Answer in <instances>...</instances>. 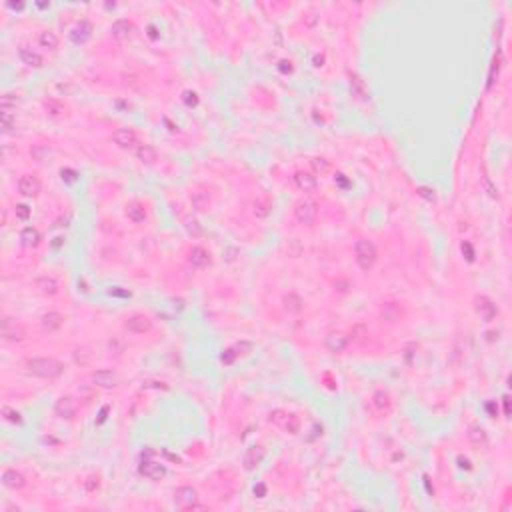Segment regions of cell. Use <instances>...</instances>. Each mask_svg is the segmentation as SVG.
<instances>
[{
    "instance_id": "obj_19",
    "label": "cell",
    "mask_w": 512,
    "mask_h": 512,
    "mask_svg": "<svg viewBox=\"0 0 512 512\" xmlns=\"http://www.w3.org/2000/svg\"><path fill=\"white\" fill-rule=\"evenodd\" d=\"M92 382L96 386H102V388H112V386H116L118 376L112 370H94L92 372Z\"/></svg>"
},
{
    "instance_id": "obj_10",
    "label": "cell",
    "mask_w": 512,
    "mask_h": 512,
    "mask_svg": "<svg viewBox=\"0 0 512 512\" xmlns=\"http://www.w3.org/2000/svg\"><path fill=\"white\" fill-rule=\"evenodd\" d=\"M18 192H20L22 196H28V198L38 196V192H40V180H38L36 176H32V174L20 176V180H18Z\"/></svg>"
},
{
    "instance_id": "obj_6",
    "label": "cell",
    "mask_w": 512,
    "mask_h": 512,
    "mask_svg": "<svg viewBox=\"0 0 512 512\" xmlns=\"http://www.w3.org/2000/svg\"><path fill=\"white\" fill-rule=\"evenodd\" d=\"M474 308H476L478 316H480L484 322H492V320L496 318V314H498L496 304H494L488 296H476V300H474Z\"/></svg>"
},
{
    "instance_id": "obj_7",
    "label": "cell",
    "mask_w": 512,
    "mask_h": 512,
    "mask_svg": "<svg viewBox=\"0 0 512 512\" xmlns=\"http://www.w3.org/2000/svg\"><path fill=\"white\" fill-rule=\"evenodd\" d=\"M124 328L128 332H132V334H144V332H148L152 328V320L148 316H144V314H132V316L126 318Z\"/></svg>"
},
{
    "instance_id": "obj_41",
    "label": "cell",
    "mask_w": 512,
    "mask_h": 512,
    "mask_svg": "<svg viewBox=\"0 0 512 512\" xmlns=\"http://www.w3.org/2000/svg\"><path fill=\"white\" fill-rule=\"evenodd\" d=\"M18 104V98L14 94H2V100H0V108H16Z\"/></svg>"
},
{
    "instance_id": "obj_12",
    "label": "cell",
    "mask_w": 512,
    "mask_h": 512,
    "mask_svg": "<svg viewBox=\"0 0 512 512\" xmlns=\"http://www.w3.org/2000/svg\"><path fill=\"white\" fill-rule=\"evenodd\" d=\"M0 334H2V338L4 340H22L24 336H26V332H24V328L20 326V324H16L12 318H4L2 320V330H0Z\"/></svg>"
},
{
    "instance_id": "obj_55",
    "label": "cell",
    "mask_w": 512,
    "mask_h": 512,
    "mask_svg": "<svg viewBox=\"0 0 512 512\" xmlns=\"http://www.w3.org/2000/svg\"><path fill=\"white\" fill-rule=\"evenodd\" d=\"M486 410H488V412H490V414H492V416H494V414H496V412H498V408H496V406H494V402H488V404H486Z\"/></svg>"
},
{
    "instance_id": "obj_58",
    "label": "cell",
    "mask_w": 512,
    "mask_h": 512,
    "mask_svg": "<svg viewBox=\"0 0 512 512\" xmlns=\"http://www.w3.org/2000/svg\"><path fill=\"white\" fill-rule=\"evenodd\" d=\"M324 62V56H314V66H322Z\"/></svg>"
},
{
    "instance_id": "obj_54",
    "label": "cell",
    "mask_w": 512,
    "mask_h": 512,
    "mask_svg": "<svg viewBox=\"0 0 512 512\" xmlns=\"http://www.w3.org/2000/svg\"><path fill=\"white\" fill-rule=\"evenodd\" d=\"M280 70H282V72H290V70H292V66H290V62H286V60H282V62H280Z\"/></svg>"
},
{
    "instance_id": "obj_44",
    "label": "cell",
    "mask_w": 512,
    "mask_h": 512,
    "mask_svg": "<svg viewBox=\"0 0 512 512\" xmlns=\"http://www.w3.org/2000/svg\"><path fill=\"white\" fill-rule=\"evenodd\" d=\"M32 154H34V158H36L38 162H42V160H44V156H48V154H50V148H48V146H38V148H34V150H32Z\"/></svg>"
},
{
    "instance_id": "obj_22",
    "label": "cell",
    "mask_w": 512,
    "mask_h": 512,
    "mask_svg": "<svg viewBox=\"0 0 512 512\" xmlns=\"http://www.w3.org/2000/svg\"><path fill=\"white\" fill-rule=\"evenodd\" d=\"M40 324H42L44 330L54 332V330H58L64 324V316L58 314V312H46V314L40 316Z\"/></svg>"
},
{
    "instance_id": "obj_20",
    "label": "cell",
    "mask_w": 512,
    "mask_h": 512,
    "mask_svg": "<svg viewBox=\"0 0 512 512\" xmlns=\"http://www.w3.org/2000/svg\"><path fill=\"white\" fill-rule=\"evenodd\" d=\"M18 56H20V60H22L26 66H32V68H40V66L44 64V58H42L36 50L28 48V46H22V48L18 50Z\"/></svg>"
},
{
    "instance_id": "obj_45",
    "label": "cell",
    "mask_w": 512,
    "mask_h": 512,
    "mask_svg": "<svg viewBox=\"0 0 512 512\" xmlns=\"http://www.w3.org/2000/svg\"><path fill=\"white\" fill-rule=\"evenodd\" d=\"M236 356H238V354L234 352V348H228V350H224V352H222L220 360H222L224 364H232V362L236 360Z\"/></svg>"
},
{
    "instance_id": "obj_15",
    "label": "cell",
    "mask_w": 512,
    "mask_h": 512,
    "mask_svg": "<svg viewBox=\"0 0 512 512\" xmlns=\"http://www.w3.org/2000/svg\"><path fill=\"white\" fill-rule=\"evenodd\" d=\"M2 484H4L6 488H10V490H20V488L26 486V478H24L22 472L8 468V470L2 472Z\"/></svg>"
},
{
    "instance_id": "obj_28",
    "label": "cell",
    "mask_w": 512,
    "mask_h": 512,
    "mask_svg": "<svg viewBox=\"0 0 512 512\" xmlns=\"http://www.w3.org/2000/svg\"><path fill=\"white\" fill-rule=\"evenodd\" d=\"M270 208H272V202H270L266 196L256 198V200H254V206H252V210H254V214H256L258 218H266V216L270 214Z\"/></svg>"
},
{
    "instance_id": "obj_24",
    "label": "cell",
    "mask_w": 512,
    "mask_h": 512,
    "mask_svg": "<svg viewBox=\"0 0 512 512\" xmlns=\"http://www.w3.org/2000/svg\"><path fill=\"white\" fill-rule=\"evenodd\" d=\"M468 440H470V444L476 446V448H484V446L488 444V436H486L484 428H480V426H472V428L468 430Z\"/></svg>"
},
{
    "instance_id": "obj_3",
    "label": "cell",
    "mask_w": 512,
    "mask_h": 512,
    "mask_svg": "<svg viewBox=\"0 0 512 512\" xmlns=\"http://www.w3.org/2000/svg\"><path fill=\"white\" fill-rule=\"evenodd\" d=\"M294 216H296V220L300 224L310 226L318 218V204L314 200H310V198H302V200H298L294 204Z\"/></svg>"
},
{
    "instance_id": "obj_31",
    "label": "cell",
    "mask_w": 512,
    "mask_h": 512,
    "mask_svg": "<svg viewBox=\"0 0 512 512\" xmlns=\"http://www.w3.org/2000/svg\"><path fill=\"white\" fill-rule=\"evenodd\" d=\"M302 298L298 296V294H294V292H290V294H286L284 296V308L288 310V312H292V314H296V312H300L302 310Z\"/></svg>"
},
{
    "instance_id": "obj_40",
    "label": "cell",
    "mask_w": 512,
    "mask_h": 512,
    "mask_svg": "<svg viewBox=\"0 0 512 512\" xmlns=\"http://www.w3.org/2000/svg\"><path fill=\"white\" fill-rule=\"evenodd\" d=\"M182 100H184V104L186 106H198V94L196 92H192V90H184L182 92Z\"/></svg>"
},
{
    "instance_id": "obj_5",
    "label": "cell",
    "mask_w": 512,
    "mask_h": 512,
    "mask_svg": "<svg viewBox=\"0 0 512 512\" xmlns=\"http://www.w3.org/2000/svg\"><path fill=\"white\" fill-rule=\"evenodd\" d=\"M268 420H270L272 424H276V426L288 430L290 434H296V432H298V426H300L298 416L288 414V412H284V410H274V412H270Z\"/></svg>"
},
{
    "instance_id": "obj_52",
    "label": "cell",
    "mask_w": 512,
    "mask_h": 512,
    "mask_svg": "<svg viewBox=\"0 0 512 512\" xmlns=\"http://www.w3.org/2000/svg\"><path fill=\"white\" fill-rule=\"evenodd\" d=\"M502 402H504V416H510V400H508V396H504Z\"/></svg>"
},
{
    "instance_id": "obj_34",
    "label": "cell",
    "mask_w": 512,
    "mask_h": 512,
    "mask_svg": "<svg viewBox=\"0 0 512 512\" xmlns=\"http://www.w3.org/2000/svg\"><path fill=\"white\" fill-rule=\"evenodd\" d=\"M480 184H482V188L488 192V196H492V198H498V188L490 182V178L486 176V172H482V176H480Z\"/></svg>"
},
{
    "instance_id": "obj_39",
    "label": "cell",
    "mask_w": 512,
    "mask_h": 512,
    "mask_svg": "<svg viewBox=\"0 0 512 512\" xmlns=\"http://www.w3.org/2000/svg\"><path fill=\"white\" fill-rule=\"evenodd\" d=\"M30 206H26V204H16V208H14V214H16V218L18 220H22V222H26L28 218H30Z\"/></svg>"
},
{
    "instance_id": "obj_33",
    "label": "cell",
    "mask_w": 512,
    "mask_h": 512,
    "mask_svg": "<svg viewBox=\"0 0 512 512\" xmlns=\"http://www.w3.org/2000/svg\"><path fill=\"white\" fill-rule=\"evenodd\" d=\"M44 108L52 114V116H58V114H62L64 112V106H62V102H58V100H54V98H48V100H44Z\"/></svg>"
},
{
    "instance_id": "obj_21",
    "label": "cell",
    "mask_w": 512,
    "mask_h": 512,
    "mask_svg": "<svg viewBox=\"0 0 512 512\" xmlns=\"http://www.w3.org/2000/svg\"><path fill=\"white\" fill-rule=\"evenodd\" d=\"M132 30H134V26H132L126 18H118V20L112 24V28H110L112 36H114V38H118V40H126V38H130Z\"/></svg>"
},
{
    "instance_id": "obj_32",
    "label": "cell",
    "mask_w": 512,
    "mask_h": 512,
    "mask_svg": "<svg viewBox=\"0 0 512 512\" xmlns=\"http://www.w3.org/2000/svg\"><path fill=\"white\" fill-rule=\"evenodd\" d=\"M208 202H210V198H208L206 192H196V194H192V206H194L196 210H204V208L208 206Z\"/></svg>"
},
{
    "instance_id": "obj_8",
    "label": "cell",
    "mask_w": 512,
    "mask_h": 512,
    "mask_svg": "<svg viewBox=\"0 0 512 512\" xmlns=\"http://www.w3.org/2000/svg\"><path fill=\"white\" fill-rule=\"evenodd\" d=\"M138 472L142 476H146L148 480H162L166 476V466L160 462H154V460H144L138 466Z\"/></svg>"
},
{
    "instance_id": "obj_1",
    "label": "cell",
    "mask_w": 512,
    "mask_h": 512,
    "mask_svg": "<svg viewBox=\"0 0 512 512\" xmlns=\"http://www.w3.org/2000/svg\"><path fill=\"white\" fill-rule=\"evenodd\" d=\"M26 370L32 374V376H38V378H56L64 372V364L56 358H50V356H40V358H30L26 362Z\"/></svg>"
},
{
    "instance_id": "obj_36",
    "label": "cell",
    "mask_w": 512,
    "mask_h": 512,
    "mask_svg": "<svg viewBox=\"0 0 512 512\" xmlns=\"http://www.w3.org/2000/svg\"><path fill=\"white\" fill-rule=\"evenodd\" d=\"M374 406L378 408V410H386L388 406H390V398H388V394L386 392H376L374 394Z\"/></svg>"
},
{
    "instance_id": "obj_38",
    "label": "cell",
    "mask_w": 512,
    "mask_h": 512,
    "mask_svg": "<svg viewBox=\"0 0 512 512\" xmlns=\"http://www.w3.org/2000/svg\"><path fill=\"white\" fill-rule=\"evenodd\" d=\"M310 164H312V168H314L316 172H320V174H324V172H328V170H330V164H328V160H326V158H312V160H310Z\"/></svg>"
},
{
    "instance_id": "obj_47",
    "label": "cell",
    "mask_w": 512,
    "mask_h": 512,
    "mask_svg": "<svg viewBox=\"0 0 512 512\" xmlns=\"http://www.w3.org/2000/svg\"><path fill=\"white\" fill-rule=\"evenodd\" d=\"M418 194H420L422 198L430 200V202L436 198V196H434V190H430V188H426V186H420V188H418Z\"/></svg>"
},
{
    "instance_id": "obj_50",
    "label": "cell",
    "mask_w": 512,
    "mask_h": 512,
    "mask_svg": "<svg viewBox=\"0 0 512 512\" xmlns=\"http://www.w3.org/2000/svg\"><path fill=\"white\" fill-rule=\"evenodd\" d=\"M334 180H336V182H338L340 186H344V188L348 186V180H346V178H344V174H340V172H338V174L334 176Z\"/></svg>"
},
{
    "instance_id": "obj_25",
    "label": "cell",
    "mask_w": 512,
    "mask_h": 512,
    "mask_svg": "<svg viewBox=\"0 0 512 512\" xmlns=\"http://www.w3.org/2000/svg\"><path fill=\"white\" fill-rule=\"evenodd\" d=\"M126 216L132 220V222H144L146 220V210H144V206L140 204V202H130L128 206H126Z\"/></svg>"
},
{
    "instance_id": "obj_17",
    "label": "cell",
    "mask_w": 512,
    "mask_h": 512,
    "mask_svg": "<svg viewBox=\"0 0 512 512\" xmlns=\"http://www.w3.org/2000/svg\"><path fill=\"white\" fill-rule=\"evenodd\" d=\"M54 412H56V416H58V418H66V420H70V418H74V414H76V404H74V400H72V398L62 396V398L56 402Z\"/></svg>"
},
{
    "instance_id": "obj_57",
    "label": "cell",
    "mask_w": 512,
    "mask_h": 512,
    "mask_svg": "<svg viewBox=\"0 0 512 512\" xmlns=\"http://www.w3.org/2000/svg\"><path fill=\"white\" fill-rule=\"evenodd\" d=\"M458 464H460L462 468H470V462H468L466 458H458Z\"/></svg>"
},
{
    "instance_id": "obj_35",
    "label": "cell",
    "mask_w": 512,
    "mask_h": 512,
    "mask_svg": "<svg viewBox=\"0 0 512 512\" xmlns=\"http://www.w3.org/2000/svg\"><path fill=\"white\" fill-rule=\"evenodd\" d=\"M186 230H188V234H192L194 238H198V236H202V226H200V222L196 220V218H186Z\"/></svg>"
},
{
    "instance_id": "obj_14",
    "label": "cell",
    "mask_w": 512,
    "mask_h": 512,
    "mask_svg": "<svg viewBox=\"0 0 512 512\" xmlns=\"http://www.w3.org/2000/svg\"><path fill=\"white\" fill-rule=\"evenodd\" d=\"M324 346H326L328 352L340 354V352L348 346V336L342 334V332H330V334L324 338Z\"/></svg>"
},
{
    "instance_id": "obj_9",
    "label": "cell",
    "mask_w": 512,
    "mask_h": 512,
    "mask_svg": "<svg viewBox=\"0 0 512 512\" xmlns=\"http://www.w3.org/2000/svg\"><path fill=\"white\" fill-rule=\"evenodd\" d=\"M112 140L120 148H132V146H136L138 136H136V132L132 128H116L112 132Z\"/></svg>"
},
{
    "instance_id": "obj_29",
    "label": "cell",
    "mask_w": 512,
    "mask_h": 512,
    "mask_svg": "<svg viewBox=\"0 0 512 512\" xmlns=\"http://www.w3.org/2000/svg\"><path fill=\"white\" fill-rule=\"evenodd\" d=\"M36 286H38L44 294H50V296H54V294L58 292V282H56L54 278H50V276L38 278V280H36Z\"/></svg>"
},
{
    "instance_id": "obj_2",
    "label": "cell",
    "mask_w": 512,
    "mask_h": 512,
    "mask_svg": "<svg viewBox=\"0 0 512 512\" xmlns=\"http://www.w3.org/2000/svg\"><path fill=\"white\" fill-rule=\"evenodd\" d=\"M354 258H356V264L362 268V270H370L374 264H376V246L370 242V240H358L354 244Z\"/></svg>"
},
{
    "instance_id": "obj_4",
    "label": "cell",
    "mask_w": 512,
    "mask_h": 512,
    "mask_svg": "<svg viewBox=\"0 0 512 512\" xmlns=\"http://www.w3.org/2000/svg\"><path fill=\"white\" fill-rule=\"evenodd\" d=\"M174 502L178 508L182 510H194V508H202L198 504V492L192 486H180L174 492Z\"/></svg>"
},
{
    "instance_id": "obj_48",
    "label": "cell",
    "mask_w": 512,
    "mask_h": 512,
    "mask_svg": "<svg viewBox=\"0 0 512 512\" xmlns=\"http://www.w3.org/2000/svg\"><path fill=\"white\" fill-rule=\"evenodd\" d=\"M84 488L88 490V492H92V490H96L98 488V478H94V476H90L86 482H84Z\"/></svg>"
},
{
    "instance_id": "obj_13",
    "label": "cell",
    "mask_w": 512,
    "mask_h": 512,
    "mask_svg": "<svg viewBox=\"0 0 512 512\" xmlns=\"http://www.w3.org/2000/svg\"><path fill=\"white\" fill-rule=\"evenodd\" d=\"M294 184L298 186V190L302 192H314L318 188V180L312 172H306V170H298L294 174Z\"/></svg>"
},
{
    "instance_id": "obj_42",
    "label": "cell",
    "mask_w": 512,
    "mask_h": 512,
    "mask_svg": "<svg viewBox=\"0 0 512 512\" xmlns=\"http://www.w3.org/2000/svg\"><path fill=\"white\" fill-rule=\"evenodd\" d=\"M232 348H234V352H236V354H248V352L252 350V344H250V342H246V340H240V342H236Z\"/></svg>"
},
{
    "instance_id": "obj_51",
    "label": "cell",
    "mask_w": 512,
    "mask_h": 512,
    "mask_svg": "<svg viewBox=\"0 0 512 512\" xmlns=\"http://www.w3.org/2000/svg\"><path fill=\"white\" fill-rule=\"evenodd\" d=\"M110 294H114V296H124V298H128V296H130V292H126V290H118V288H112V290H110Z\"/></svg>"
},
{
    "instance_id": "obj_18",
    "label": "cell",
    "mask_w": 512,
    "mask_h": 512,
    "mask_svg": "<svg viewBox=\"0 0 512 512\" xmlns=\"http://www.w3.org/2000/svg\"><path fill=\"white\" fill-rule=\"evenodd\" d=\"M262 458H264V448L262 446H250L246 450L244 458H242V464H244L246 470H254L262 462Z\"/></svg>"
},
{
    "instance_id": "obj_56",
    "label": "cell",
    "mask_w": 512,
    "mask_h": 512,
    "mask_svg": "<svg viewBox=\"0 0 512 512\" xmlns=\"http://www.w3.org/2000/svg\"><path fill=\"white\" fill-rule=\"evenodd\" d=\"M148 36H150V38H158V32H156V26H148Z\"/></svg>"
},
{
    "instance_id": "obj_11",
    "label": "cell",
    "mask_w": 512,
    "mask_h": 512,
    "mask_svg": "<svg viewBox=\"0 0 512 512\" xmlns=\"http://www.w3.org/2000/svg\"><path fill=\"white\" fill-rule=\"evenodd\" d=\"M68 36H70V40H72L74 44H84V42H88L90 36H92V24H90L88 20H80V22L68 32Z\"/></svg>"
},
{
    "instance_id": "obj_16",
    "label": "cell",
    "mask_w": 512,
    "mask_h": 512,
    "mask_svg": "<svg viewBox=\"0 0 512 512\" xmlns=\"http://www.w3.org/2000/svg\"><path fill=\"white\" fill-rule=\"evenodd\" d=\"M210 252L204 250L202 246H194L190 252H188V262L194 266V268H206L210 264Z\"/></svg>"
},
{
    "instance_id": "obj_53",
    "label": "cell",
    "mask_w": 512,
    "mask_h": 512,
    "mask_svg": "<svg viewBox=\"0 0 512 512\" xmlns=\"http://www.w3.org/2000/svg\"><path fill=\"white\" fill-rule=\"evenodd\" d=\"M8 8H12V10H22L24 4H22V2H8Z\"/></svg>"
},
{
    "instance_id": "obj_23",
    "label": "cell",
    "mask_w": 512,
    "mask_h": 512,
    "mask_svg": "<svg viewBox=\"0 0 512 512\" xmlns=\"http://www.w3.org/2000/svg\"><path fill=\"white\" fill-rule=\"evenodd\" d=\"M136 158L142 162V164H154L156 158H158V152L156 148H152L150 144H140L136 148Z\"/></svg>"
},
{
    "instance_id": "obj_26",
    "label": "cell",
    "mask_w": 512,
    "mask_h": 512,
    "mask_svg": "<svg viewBox=\"0 0 512 512\" xmlns=\"http://www.w3.org/2000/svg\"><path fill=\"white\" fill-rule=\"evenodd\" d=\"M38 44H40L42 48L56 50V48H58V36H56V32H52V30H42V32L38 34Z\"/></svg>"
},
{
    "instance_id": "obj_46",
    "label": "cell",
    "mask_w": 512,
    "mask_h": 512,
    "mask_svg": "<svg viewBox=\"0 0 512 512\" xmlns=\"http://www.w3.org/2000/svg\"><path fill=\"white\" fill-rule=\"evenodd\" d=\"M462 254L466 256V260H468V262H472V260H474V248L470 246V242H462Z\"/></svg>"
},
{
    "instance_id": "obj_30",
    "label": "cell",
    "mask_w": 512,
    "mask_h": 512,
    "mask_svg": "<svg viewBox=\"0 0 512 512\" xmlns=\"http://www.w3.org/2000/svg\"><path fill=\"white\" fill-rule=\"evenodd\" d=\"M14 124H16V118H14L12 108H2V114H0V128H2V132L4 134L10 132L14 128Z\"/></svg>"
},
{
    "instance_id": "obj_37",
    "label": "cell",
    "mask_w": 512,
    "mask_h": 512,
    "mask_svg": "<svg viewBox=\"0 0 512 512\" xmlns=\"http://www.w3.org/2000/svg\"><path fill=\"white\" fill-rule=\"evenodd\" d=\"M2 416H4L8 422H12V424H20V422H22L20 412H16V410L10 408V406H4V408H2Z\"/></svg>"
},
{
    "instance_id": "obj_27",
    "label": "cell",
    "mask_w": 512,
    "mask_h": 512,
    "mask_svg": "<svg viewBox=\"0 0 512 512\" xmlns=\"http://www.w3.org/2000/svg\"><path fill=\"white\" fill-rule=\"evenodd\" d=\"M20 240H22L24 246H38L40 244V232L34 226H26L20 232Z\"/></svg>"
},
{
    "instance_id": "obj_43",
    "label": "cell",
    "mask_w": 512,
    "mask_h": 512,
    "mask_svg": "<svg viewBox=\"0 0 512 512\" xmlns=\"http://www.w3.org/2000/svg\"><path fill=\"white\" fill-rule=\"evenodd\" d=\"M60 176H62V180H66V182H74V180L78 178V172L72 170V168H62V170H60Z\"/></svg>"
},
{
    "instance_id": "obj_49",
    "label": "cell",
    "mask_w": 512,
    "mask_h": 512,
    "mask_svg": "<svg viewBox=\"0 0 512 512\" xmlns=\"http://www.w3.org/2000/svg\"><path fill=\"white\" fill-rule=\"evenodd\" d=\"M254 494H256L258 498H264V496H266V486H264V484H256V486H254Z\"/></svg>"
}]
</instances>
